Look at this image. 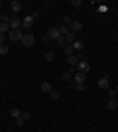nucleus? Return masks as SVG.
<instances>
[{
	"instance_id": "f257e3e1",
	"label": "nucleus",
	"mask_w": 118,
	"mask_h": 132,
	"mask_svg": "<svg viewBox=\"0 0 118 132\" xmlns=\"http://www.w3.org/2000/svg\"><path fill=\"white\" fill-rule=\"evenodd\" d=\"M20 44H22L24 47H32V45L35 44V36H34V34H30V32H24L22 42H20Z\"/></svg>"
},
{
	"instance_id": "f03ea898",
	"label": "nucleus",
	"mask_w": 118,
	"mask_h": 132,
	"mask_svg": "<svg viewBox=\"0 0 118 132\" xmlns=\"http://www.w3.org/2000/svg\"><path fill=\"white\" fill-rule=\"evenodd\" d=\"M75 69H77L79 73H85V75H89V71H90V63L87 59H81L77 63V67H75Z\"/></svg>"
},
{
	"instance_id": "7ed1b4c3",
	"label": "nucleus",
	"mask_w": 118,
	"mask_h": 132,
	"mask_svg": "<svg viewBox=\"0 0 118 132\" xmlns=\"http://www.w3.org/2000/svg\"><path fill=\"white\" fill-rule=\"evenodd\" d=\"M45 36H47V39H53V42H57V39L61 38V34H59V28H57V26H51Z\"/></svg>"
},
{
	"instance_id": "20e7f679",
	"label": "nucleus",
	"mask_w": 118,
	"mask_h": 132,
	"mask_svg": "<svg viewBox=\"0 0 118 132\" xmlns=\"http://www.w3.org/2000/svg\"><path fill=\"white\" fill-rule=\"evenodd\" d=\"M22 36H24L22 30H10L8 32V39L10 42H22Z\"/></svg>"
},
{
	"instance_id": "39448f33",
	"label": "nucleus",
	"mask_w": 118,
	"mask_h": 132,
	"mask_svg": "<svg viewBox=\"0 0 118 132\" xmlns=\"http://www.w3.org/2000/svg\"><path fill=\"white\" fill-rule=\"evenodd\" d=\"M96 85H98V89H102V91H108V89H110V83H108V73H104V75L98 79V83H96Z\"/></svg>"
},
{
	"instance_id": "423d86ee",
	"label": "nucleus",
	"mask_w": 118,
	"mask_h": 132,
	"mask_svg": "<svg viewBox=\"0 0 118 132\" xmlns=\"http://www.w3.org/2000/svg\"><path fill=\"white\" fill-rule=\"evenodd\" d=\"M34 26V18L32 16H26L22 20V32H30V28Z\"/></svg>"
},
{
	"instance_id": "0eeeda50",
	"label": "nucleus",
	"mask_w": 118,
	"mask_h": 132,
	"mask_svg": "<svg viewBox=\"0 0 118 132\" xmlns=\"http://www.w3.org/2000/svg\"><path fill=\"white\" fill-rule=\"evenodd\" d=\"M81 59H85L83 53H79V55H71V57H67V63H69V67H77V63H79Z\"/></svg>"
},
{
	"instance_id": "6e6552de",
	"label": "nucleus",
	"mask_w": 118,
	"mask_h": 132,
	"mask_svg": "<svg viewBox=\"0 0 118 132\" xmlns=\"http://www.w3.org/2000/svg\"><path fill=\"white\" fill-rule=\"evenodd\" d=\"M71 45H73V51H79V53H81V51L85 50V45H87V44H85L83 39H75Z\"/></svg>"
},
{
	"instance_id": "1a4fd4ad",
	"label": "nucleus",
	"mask_w": 118,
	"mask_h": 132,
	"mask_svg": "<svg viewBox=\"0 0 118 132\" xmlns=\"http://www.w3.org/2000/svg\"><path fill=\"white\" fill-rule=\"evenodd\" d=\"M69 32H73V34L83 32V24H81V22H71V26H69Z\"/></svg>"
},
{
	"instance_id": "9d476101",
	"label": "nucleus",
	"mask_w": 118,
	"mask_h": 132,
	"mask_svg": "<svg viewBox=\"0 0 118 132\" xmlns=\"http://www.w3.org/2000/svg\"><path fill=\"white\" fill-rule=\"evenodd\" d=\"M85 81H87V75H85V73H79V71L73 73V83H85Z\"/></svg>"
},
{
	"instance_id": "9b49d317",
	"label": "nucleus",
	"mask_w": 118,
	"mask_h": 132,
	"mask_svg": "<svg viewBox=\"0 0 118 132\" xmlns=\"http://www.w3.org/2000/svg\"><path fill=\"white\" fill-rule=\"evenodd\" d=\"M59 79H61L63 83H71V81H73V73H71V71H63L61 75H59Z\"/></svg>"
},
{
	"instance_id": "f8f14e48",
	"label": "nucleus",
	"mask_w": 118,
	"mask_h": 132,
	"mask_svg": "<svg viewBox=\"0 0 118 132\" xmlns=\"http://www.w3.org/2000/svg\"><path fill=\"white\" fill-rule=\"evenodd\" d=\"M10 8H12V12H20L24 8V4L20 2V0H12V2H10Z\"/></svg>"
},
{
	"instance_id": "ddd939ff",
	"label": "nucleus",
	"mask_w": 118,
	"mask_h": 132,
	"mask_svg": "<svg viewBox=\"0 0 118 132\" xmlns=\"http://www.w3.org/2000/svg\"><path fill=\"white\" fill-rule=\"evenodd\" d=\"M10 30H22V20L12 18V20H10Z\"/></svg>"
},
{
	"instance_id": "4468645a",
	"label": "nucleus",
	"mask_w": 118,
	"mask_h": 132,
	"mask_svg": "<svg viewBox=\"0 0 118 132\" xmlns=\"http://www.w3.org/2000/svg\"><path fill=\"white\" fill-rule=\"evenodd\" d=\"M61 50H63V53L67 55V57H71V55L75 53V51H73V45H69V44H65V45L61 47Z\"/></svg>"
},
{
	"instance_id": "2eb2a0df",
	"label": "nucleus",
	"mask_w": 118,
	"mask_h": 132,
	"mask_svg": "<svg viewBox=\"0 0 118 132\" xmlns=\"http://www.w3.org/2000/svg\"><path fill=\"white\" fill-rule=\"evenodd\" d=\"M116 106H118V101H116V99H108V101H106V109H108V110H114Z\"/></svg>"
},
{
	"instance_id": "dca6fc26",
	"label": "nucleus",
	"mask_w": 118,
	"mask_h": 132,
	"mask_svg": "<svg viewBox=\"0 0 118 132\" xmlns=\"http://www.w3.org/2000/svg\"><path fill=\"white\" fill-rule=\"evenodd\" d=\"M75 36H77V34H73V32H69L67 36H63V38H65V44H69V45H71V44L75 42V39H77Z\"/></svg>"
},
{
	"instance_id": "f3484780",
	"label": "nucleus",
	"mask_w": 118,
	"mask_h": 132,
	"mask_svg": "<svg viewBox=\"0 0 118 132\" xmlns=\"http://www.w3.org/2000/svg\"><path fill=\"white\" fill-rule=\"evenodd\" d=\"M20 114H22V110H20V109H16V106H12V109H10V116L14 118V120L20 118Z\"/></svg>"
},
{
	"instance_id": "a211bd4d",
	"label": "nucleus",
	"mask_w": 118,
	"mask_h": 132,
	"mask_svg": "<svg viewBox=\"0 0 118 132\" xmlns=\"http://www.w3.org/2000/svg\"><path fill=\"white\" fill-rule=\"evenodd\" d=\"M51 91H53V85H51V83H43V85H41V93H47V95H49Z\"/></svg>"
},
{
	"instance_id": "6ab92c4d",
	"label": "nucleus",
	"mask_w": 118,
	"mask_h": 132,
	"mask_svg": "<svg viewBox=\"0 0 118 132\" xmlns=\"http://www.w3.org/2000/svg\"><path fill=\"white\" fill-rule=\"evenodd\" d=\"M43 59H45V61H53V59H55V51H53V50H49V51H45V55H43Z\"/></svg>"
},
{
	"instance_id": "aec40b11",
	"label": "nucleus",
	"mask_w": 118,
	"mask_h": 132,
	"mask_svg": "<svg viewBox=\"0 0 118 132\" xmlns=\"http://www.w3.org/2000/svg\"><path fill=\"white\" fill-rule=\"evenodd\" d=\"M8 32H10V24L0 22V34H8Z\"/></svg>"
},
{
	"instance_id": "412c9836",
	"label": "nucleus",
	"mask_w": 118,
	"mask_h": 132,
	"mask_svg": "<svg viewBox=\"0 0 118 132\" xmlns=\"http://www.w3.org/2000/svg\"><path fill=\"white\" fill-rule=\"evenodd\" d=\"M59 28V34H61V36H67L69 34V26H65V24H61V26H57Z\"/></svg>"
},
{
	"instance_id": "4be33fe9",
	"label": "nucleus",
	"mask_w": 118,
	"mask_h": 132,
	"mask_svg": "<svg viewBox=\"0 0 118 132\" xmlns=\"http://www.w3.org/2000/svg\"><path fill=\"white\" fill-rule=\"evenodd\" d=\"M8 51H10V47H8V44H2V45H0V55H6V53H8Z\"/></svg>"
},
{
	"instance_id": "5701e85b",
	"label": "nucleus",
	"mask_w": 118,
	"mask_h": 132,
	"mask_svg": "<svg viewBox=\"0 0 118 132\" xmlns=\"http://www.w3.org/2000/svg\"><path fill=\"white\" fill-rule=\"evenodd\" d=\"M20 116H22V118H24L26 122H28L30 118H32V114H30V110H22V114H20Z\"/></svg>"
},
{
	"instance_id": "b1692460",
	"label": "nucleus",
	"mask_w": 118,
	"mask_h": 132,
	"mask_svg": "<svg viewBox=\"0 0 118 132\" xmlns=\"http://www.w3.org/2000/svg\"><path fill=\"white\" fill-rule=\"evenodd\" d=\"M75 91H85V83H73Z\"/></svg>"
},
{
	"instance_id": "393cba45",
	"label": "nucleus",
	"mask_w": 118,
	"mask_h": 132,
	"mask_svg": "<svg viewBox=\"0 0 118 132\" xmlns=\"http://www.w3.org/2000/svg\"><path fill=\"white\" fill-rule=\"evenodd\" d=\"M49 97H51V101H57V99H59V91H55V89H53V91L49 93Z\"/></svg>"
},
{
	"instance_id": "a878e982",
	"label": "nucleus",
	"mask_w": 118,
	"mask_h": 132,
	"mask_svg": "<svg viewBox=\"0 0 118 132\" xmlns=\"http://www.w3.org/2000/svg\"><path fill=\"white\" fill-rule=\"evenodd\" d=\"M71 6H73L75 10H79V8L83 6V2H81V0H73V2H71Z\"/></svg>"
},
{
	"instance_id": "bb28decb",
	"label": "nucleus",
	"mask_w": 118,
	"mask_h": 132,
	"mask_svg": "<svg viewBox=\"0 0 118 132\" xmlns=\"http://www.w3.org/2000/svg\"><path fill=\"white\" fill-rule=\"evenodd\" d=\"M8 42V34H0V45Z\"/></svg>"
},
{
	"instance_id": "cd10ccee",
	"label": "nucleus",
	"mask_w": 118,
	"mask_h": 132,
	"mask_svg": "<svg viewBox=\"0 0 118 132\" xmlns=\"http://www.w3.org/2000/svg\"><path fill=\"white\" fill-rule=\"evenodd\" d=\"M0 20L4 24H10V18H8V14H0Z\"/></svg>"
},
{
	"instance_id": "c85d7f7f",
	"label": "nucleus",
	"mask_w": 118,
	"mask_h": 132,
	"mask_svg": "<svg viewBox=\"0 0 118 132\" xmlns=\"http://www.w3.org/2000/svg\"><path fill=\"white\" fill-rule=\"evenodd\" d=\"M108 99H116V91L114 89H108Z\"/></svg>"
},
{
	"instance_id": "c756f323",
	"label": "nucleus",
	"mask_w": 118,
	"mask_h": 132,
	"mask_svg": "<svg viewBox=\"0 0 118 132\" xmlns=\"http://www.w3.org/2000/svg\"><path fill=\"white\" fill-rule=\"evenodd\" d=\"M55 44H57V45H59V47H63V45H65V38H63V36H61V38L57 39Z\"/></svg>"
},
{
	"instance_id": "7c9ffc66",
	"label": "nucleus",
	"mask_w": 118,
	"mask_h": 132,
	"mask_svg": "<svg viewBox=\"0 0 118 132\" xmlns=\"http://www.w3.org/2000/svg\"><path fill=\"white\" fill-rule=\"evenodd\" d=\"M24 122H26V120L20 116V118H16V126H24Z\"/></svg>"
},
{
	"instance_id": "2f4dec72",
	"label": "nucleus",
	"mask_w": 118,
	"mask_h": 132,
	"mask_svg": "<svg viewBox=\"0 0 118 132\" xmlns=\"http://www.w3.org/2000/svg\"><path fill=\"white\" fill-rule=\"evenodd\" d=\"M98 12H108V6L106 4H101V6H98Z\"/></svg>"
},
{
	"instance_id": "473e14b6",
	"label": "nucleus",
	"mask_w": 118,
	"mask_h": 132,
	"mask_svg": "<svg viewBox=\"0 0 118 132\" xmlns=\"http://www.w3.org/2000/svg\"><path fill=\"white\" fill-rule=\"evenodd\" d=\"M32 18H34V20H38V18H39V10H34V12H32Z\"/></svg>"
},
{
	"instance_id": "72a5a7b5",
	"label": "nucleus",
	"mask_w": 118,
	"mask_h": 132,
	"mask_svg": "<svg viewBox=\"0 0 118 132\" xmlns=\"http://www.w3.org/2000/svg\"><path fill=\"white\" fill-rule=\"evenodd\" d=\"M71 22H73L71 18H63V24H65V26H71Z\"/></svg>"
},
{
	"instance_id": "f704fd0d",
	"label": "nucleus",
	"mask_w": 118,
	"mask_h": 132,
	"mask_svg": "<svg viewBox=\"0 0 118 132\" xmlns=\"http://www.w3.org/2000/svg\"><path fill=\"white\" fill-rule=\"evenodd\" d=\"M114 91H116V95H118V87H116V89H114Z\"/></svg>"
}]
</instances>
